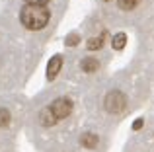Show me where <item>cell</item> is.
<instances>
[{
  "label": "cell",
  "instance_id": "1",
  "mask_svg": "<svg viewBox=\"0 0 154 152\" xmlns=\"http://www.w3.org/2000/svg\"><path fill=\"white\" fill-rule=\"evenodd\" d=\"M49 18H51V14L45 6H31V4H27V6H23L22 12H20L22 23L27 29H33V31L43 29V27L47 26V22H49Z\"/></svg>",
  "mask_w": 154,
  "mask_h": 152
},
{
  "label": "cell",
  "instance_id": "2",
  "mask_svg": "<svg viewBox=\"0 0 154 152\" xmlns=\"http://www.w3.org/2000/svg\"><path fill=\"white\" fill-rule=\"evenodd\" d=\"M70 111H72V102H70V99H68V98H59V99H55V102H53L49 113L57 119V121H59V119L68 117V115H70Z\"/></svg>",
  "mask_w": 154,
  "mask_h": 152
},
{
  "label": "cell",
  "instance_id": "3",
  "mask_svg": "<svg viewBox=\"0 0 154 152\" xmlns=\"http://www.w3.org/2000/svg\"><path fill=\"white\" fill-rule=\"evenodd\" d=\"M105 107H107V111H111V113H119V111H123L125 109V96L119 94V92L109 94L107 102H105Z\"/></svg>",
  "mask_w": 154,
  "mask_h": 152
},
{
  "label": "cell",
  "instance_id": "4",
  "mask_svg": "<svg viewBox=\"0 0 154 152\" xmlns=\"http://www.w3.org/2000/svg\"><path fill=\"white\" fill-rule=\"evenodd\" d=\"M60 65H63V59L60 57H53L51 59V62H49V66H47V78H55L57 72L60 70Z\"/></svg>",
  "mask_w": 154,
  "mask_h": 152
},
{
  "label": "cell",
  "instance_id": "5",
  "mask_svg": "<svg viewBox=\"0 0 154 152\" xmlns=\"http://www.w3.org/2000/svg\"><path fill=\"white\" fill-rule=\"evenodd\" d=\"M80 142H82L86 148H96V144H98V137H96L94 133H84L82 137H80Z\"/></svg>",
  "mask_w": 154,
  "mask_h": 152
},
{
  "label": "cell",
  "instance_id": "6",
  "mask_svg": "<svg viewBox=\"0 0 154 152\" xmlns=\"http://www.w3.org/2000/svg\"><path fill=\"white\" fill-rule=\"evenodd\" d=\"M125 43H127V35H125V33H117L115 37H113V49L121 51L125 47Z\"/></svg>",
  "mask_w": 154,
  "mask_h": 152
},
{
  "label": "cell",
  "instance_id": "7",
  "mask_svg": "<svg viewBox=\"0 0 154 152\" xmlns=\"http://www.w3.org/2000/svg\"><path fill=\"white\" fill-rule=\"evenodd\" d=\"M82 68L88 70V72H92V70L98 68V61H96V59H84L82 61Z\"/></svg>",
  "mask_w": 154,
  "mask_h": 152
},
{
  "label": "cell",
  "instance_id": "8",
  "mask_svg": "<svg viewBox=\"0 0 154 152\" xmlns=\"http://www.w3.org/2000/svg\"><path fill=\"white\" fill-rule=\"evenodd\" d=\"M139 2L140 0H119V6L123 8V10H133Z\"/></svg>",
  "mask_w": 154,
  "mask_h": 152
},
{
  "label": "cell",
  "instance_id": "9",
  "mask_svg": "<svg viewBox=\"0 0 154 152\" xmlns=\"http://www.w3.org/2000/svg\"><path fill=\"white\" fill-rule=\"evenodd\" d=\"M102 45H103V35H100L98 39H92V41L88 43V49H100Z\"/></svg>",
  "mask_w": 154,
  "mask_h": 152
},
{
  "label": "cell",
  "instance_id": "10",
  "mask_svg": "<svg viewBox=\"0 0 154 152\" xmlns=\"http://www.w3.org/2000/svg\"><path fill=\"white\" fill-rule=\"evenodd\" d=\"M8 121H10V113L6 109H0V127L8 125Z\"/></svg>",
  "mask_w": 154,
  "mask_h": 152
},
{
  "label": "cell",
  "instance_id": "11",
  "mask_svg": "<svg viewBox=\"0 0 154 152\" xmlns=\"http://www.w3.org/2000/svg\"><path fill=\"white\" fill-rule=\"evenodd\" d=\"M26 2H29L31 6H43V4H47L49 0H26Z\"/></svg>",
  "mask_w": 154,
  "mask_h": 152
},
{
  "label": "cell",
  "instance_id": "12",
  "mask_svg": "<svg viewBox=\"0 0 154 152\" xmlns=\"http://www.w3.org/2000/svg\"><path fill=\"white\" fill-rule=\"evenodd\" d=\"M143 127V119H137L135 123H133V129H140Z\"/></svg>",
  "mask_w": 154,
  "mask_h": 152
},
{
  "label": "cell",
  "instance_id": "13",
  "mask_svg": "<svg viewBox=\"0 0 154 152\" xmlns=\"http://www.w3.org/2000/svg\"><path fill=\"white\" fill-rule=\"evenodd\" d=\"M68 45H74V43H76V35H70V39H68Z\"/></svg>",
  "mask_w": 154,
  "mask_h": 152
}]
</instances>
